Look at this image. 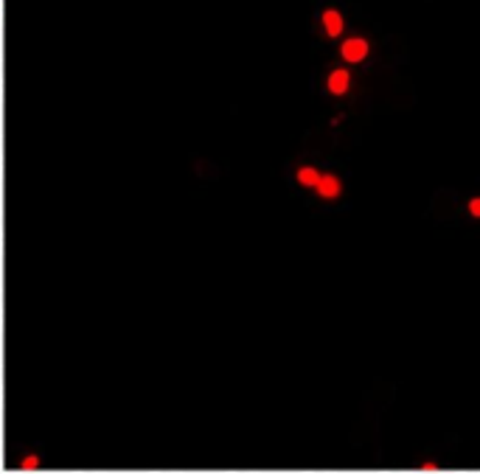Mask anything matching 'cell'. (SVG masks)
Segmentation results:
<instances>
[{"mask_svg":"<svg viewBox=\"0 0 480 474\" xmlns=\"http://www.w3.org/2000/svg\"><path fill=\"white\" fill-rule=\"evenodd\" d=\"M365 54H368V42H365V40H348V42L343 45V56H346L348 62H362Z\"/></svg>","mask_w":480,"mask_h":474,"instance_id":"obj_1","label":"cell"},{"mask_svg":"<svg viewBox=\"0 0 480 474\" xmlns=\"http://www.w3.org/2000/svg\"><path fill=\"white\" fill-rule=\"evenodd\" d=\"M329 90L334 93V96H343V93L348 90V73L346 70H334L329 76Z\"/></svg>","mask_w":480,"mask_h":474,"instance_id":"obj_2","label":"cell"},{"mask_svg":"<svg viewBox=\"0 0 480 474\" xmlns=\"http://www.w3.org/2000/svg\"><path fill=\"white\" fill-rule=\"evenodd\" d=\"M323 26H326V31H329L332 37H337V34L343 31V17H340V12H334V9L326 12V15H323Z\"/></svg>","mask_w":480,"mask_h":474,"instance_id":"obj_3","label":"cell"},{"mask_svg":"<svg viewBox=\"0 0 480 474\" xmlns=\"http://www.w3.org/2000/svg\"><path fill=\"white\" fill-rule=\"evenodd\" d=\"M318 188H320V197H329V200L340 194V182H337L334 177H320Z\"/></svg>","mask_w":480,"mask_h":474,"instance_id":"obj_4","label":"cell"},{"mask_svg":"<svg viewBox=\"0 0 480 474\" xmlns=\"http://www.w3.org/2000/svg\"><path fill=\"white\" fill-rule=\"evenodd\" d=\"M298 180H301V185H318L320 182V174L315 168H301L298 171Z\"/></svg>","mask_w":480,"mask_h":474,"instance_id":"obj_5","label":"cell"},{"mask_svg":"<svg viewBox=\"0 0 480 474\" xmlns=\"http://www.w3.org/2000/svg\"><path fill=\"white\" fill-rule=\"evenodd\" d=\"M469 211H472V216H480V200H472L469 203Z\"/></svg>","mask_w":480,"mask_h":474,"instance_id":"obj_6","label":"cell"}]
</instances>
